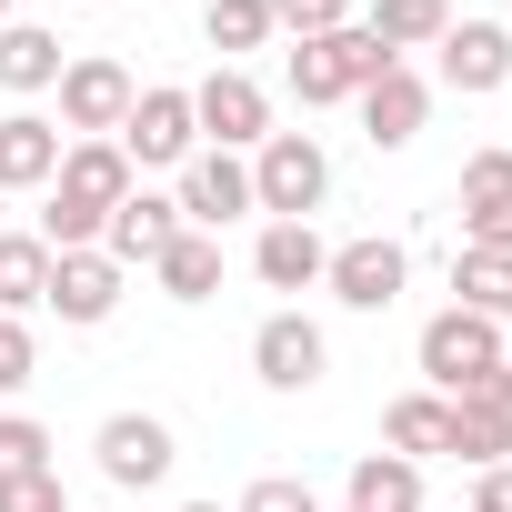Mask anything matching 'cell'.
Returning a JSON list of instances; mask_svg holds the SVG:
<instances>
[{"mask_svg": "<svg viewBox=\"0 0 512 512\" xmlns=\"http://www.w3.org/2000/svg\"><path fill=\"white\" fill-rule=\"evenodd\" d=\"M141 191V171L121 161V141H71L61 171H51V211H41V241L51 251H101V221Z\"/></svg>", "mask_w": 512, "mask_h": 512, "instance_id": "obj_1", "label": "cell"}, {"mask_svg": "<svg viewBox=\"0 0 512 512\" xmlns=\"http://www.w3.org/2000/svg\"><path fill=\"white\" fill-rule=\"evenodd\" d=\"M332 201V151L312 131H272L262 151H251V211H272V221H312Z\"/></svg>", "mask_w": 512, "mask_h": 512, "instance_id": "obj_2", "label": "cell"}, {"mask_svg": "<svg viewBox=\"0 0 512 512\" xmlns=\"http://www.w3.org/2000/svg\"><path fill=\"white\" fill-rule=\"evenodd\" d=\"M392 71V51L362 31V21H342V31H322V41H292V101L302 111H332V101H352L362 81H382Z\"/></svg>", "mask_w": 512, "mask_h": 512, "instance_id": "obj_3", "label": "cell"}, {"mask_svg": "<svg viewBox=\"0 0 512 512\" xmlns=\"http://www.w3.org/2000/svg\"><path fill=\"white\" fill-rule=\"evenodd\" d=\"M51 91H61V131H71V141H111V131L131 121V101H141V81H131L111 51H71Z\"/></svg>", "mask_w": 512, "mask_h": 512, "instance_id": "obj_4", "label": "cell"}, {"mask_svg": "<svg viewBox=\"0 0 512 512\" xmlns=\"http://www.w3.org/2000/svg\"><path fill=\"white\" fill-rule=\"evenodd\" d=\"M412 362H422V382L452 402V392H472L482 372H502V322H482V312H432L422 342H412Z\"/></svg>", "mask_w": 512, "mask_h": 512, "instance_id": "obj_5", "label": "cell"}, {"mask_svg": "<svg viewBox=\"0 0 512 512\" xmlns=\"http://www.w3.org/2000/svg\"><path fill=\"white\" fill-rule=\"evenodd\" d=\"M111 141H121V161H131V171H181V161L201 151V121H191V91H181V81H151V91L131 101V121H121Z\"/></svg>", "mask_w": 512, "mask_h": 512, "instance_id": "obj_6", "label": "cell"}, {"mask_svg": "<svg viewBox=\"0 0 512 512\" xmlns=\"http://www.w3.org/2000/svg\"><path fill=\"white\" fill-rule=\"evenodd\" d=\"M191 121H201V151H262L272 141V91L221 61L211 81H191Z\"/></svg>", "mask_w": 512, "mask_h": 512, "instance_id": "obj_7", "label": "cell"}, {"mask_svg": "<svg viewBox=\"0 0 512 512\" xmlns=\"http://www.w3.org/2000/svg\"><path fill=\"white\" fill-rule=\"evenodd\" d=\"M402 282H412V251H402V241H382V231L342 241L332 262H322V292H332L342 312H392V302H402Z\"/></svg>", "mask_w": 512, "mask_h": 512, "instance_id": "obj_8", "label": "cell"}, {"mask_svg": "<svg viewBox=\"0 0 512 512\" xmlns=\"http://www.w3.org/2000/svg\"><path fill=\"white\" fill-rule=\"evenodd\" d=\"M91 452H101V482H121V492H151V482H171V462H181V442H171L161 412H111V422L91 432Z\"/></svg>", "mask_w": 512, "mask_h": 512, "instance_id": "obj_9", "label": "cell"}, {"mask_svg": "<svg viewBox=\"0 0 512 512\" xmlns=\"http://www.w3.org/2000/svg\"><path fill=\"white\" fill-rule=\"evenodd\" d=\"M251 372H262L272 392H312V382L332 372V342H322V322H312V312H272L262 332H251Z\"/></svg>", "mask_w": 512, "mask_h": 512, "instance_id": "obj_10", "label": "cell"}, {"mask_svg": "<svg viewBox=\"0 0 512 512\" xmlns=\"http://www.w3.org/2000/svg\"><path fill=\"white\" fill-rule=\"evenodd\" d=\"M352 111H362V141H372V151H412V141H422V121H432V91H422V71H412V61H392L382 81H362V91H352Z\"/></svg>", "mask_w": 512, "mask_h": 512, "instance_id": "obj_11", "label": "cell"}, {"mask_svg": "<svg viewBox=\"0 0 512 512\" xmlns=\"http://www.w3.org/2000/svg\"><path fill=\"white\" fill-rule=\"evenodd\" d=\"M171 201H181V221H191V231H231V221L251 211V161H241V151H191Z\"/></svg>", "mask_w": 512, "mask_h": 512, "instance_id": "obj_12", "label": "cell"}, {"mask_svg": "<svg viewBox=\"0 0 512 512\" xmlns=\"http://www.w3.org/2000/svg\"><path fill=\"white\" fill-rule=\"evenodd\" d=\"M121 262H111V251H51V302L41 312H61L71 332H91V322H111L121 312Z\"/></svg>", "mask_w": 512, "mask_h": 512, "instance_id": "obj_13", "label": "cell"}, {"mask_svg": "<svg viewBox=\"0 0 512 512\" xmlns=\"http://www.w3.org/2000/svg\"><path fill=\"white\" fill-rule=\"evenodd\" d=\"M432 51H442V91H462V101H492L512 81V31L502 21H452Z\"/></svg>", "mask_w": 512, "mask_h": 512, "instance_id": "obj_14", "label": "cell"}, {"mask_svg": "<svg viewBox=\"0 0 512 512\" xmlns=\"http://www.w3.org/2000/svg\"><path fill=\"white\" fill-rule=\"evenodd\" d=\"M512 452V372H482L472 392H452V462L492 472Z\"/></svg>", "mask_w": 512, "mask_h": 512, "instance_id": "obj_15", "label": "cell"}, {"mask_svg": "<svg viewBox=\"0 0 512 512\" xmlns=\"http://www.w3.org/2000/svg\"><path fill=\"white\" fill-rule=\"evenodd\" d=\"M462 251H512V151L462 161Z\"/></svg>", "mask_w": 512, "mask_h": 512, "instance_id": "obj_16", "label": "cell"}, {"mask_svg": "<svg viewBox=\"0 0 512 512\" xmlns=\"http://www.w3.org/2000/svg\"><path fill=\"white\" fill-rule=\"evenodd\" d=\"M61 151H71L61 121H41V111H0V191H51Z\"/></svg>", "mask_w": 512, "mask_h": 512, "instance_id": "obj_17", "label": "cell"}, {"mask_svg": "<svg viewBox=\"0 0 512 512\" xmlns=\"http://www.w3.org/2000/svg\"><path fill=\"white\" fill-rule=\"evenodd\" d=\"M171 231H181V201H171V191H131V201L101 221V251L131 272V262H161V251H171Z\"/></svg>", "mask_w": 512, "mask_h": 512, "instance_id": "obj_18", "label": "cell"}, {"mask_svg": "<svg viewBox=\"0 0 512 512\" xmlns=\"http://www.w3.org/2000/svg\"><path fill=\"white\" fill-rule=\"evenodd\" d=\"M322 262H332V241L312 221H262V241H251V272H262L272 292H312Z\"/></svg>", "mask_w": 512, "mask_h": 512, "instance_id": "obj_19", "label": "cell"}, {"mask_svg": "<svg viewBox=\"0 0 512 512\" xmlns=\"http://www.w3.org/2000/svg\"><path fill=\"white\" fill-rule=\"evenodd\" d=\"M51 302V241L41 231H0V322H31Z\"/></svg>", "mask_w": 512, "mask_h": 512, "instance_id": "obj_20", "label": "cell"}, {"mask_svg": "<svg viewBox=\"0 0 512 512\" xmlns=\"http://www.w3.org/2000/svg\"><path fill=\"white\" fill-rule=\"evenodd\" d=\"M151 282L171 292V302H211L221 292V231H171V251H161V262H151Z\"/></svg>", "mask_w": 512, "mask_h": 512, "instance_id": "obj_21", "label": "cell"}, {"mask_svg": "<svg viewBox=\"0 0 512 512\" xmlns=\"http://www.w3.org/2000/svg\"><path fill=\"white\" fill-rule=\"evenodd\" d=\"M382 452H402V462L452 452V402H442V392H402V402L382 412Z\"/></svg>", "mask_w": 512, "mask_h": 512, "instance_id": "obj_22", "label": "cell"}, {"mask_svg": "<svg viewBox=\"0 0 512 512\" xmlns=\"http://www.w3.org/2000/svg\"><path fill=\"white\" fill-rule=\"evenodd\" d=\"M61 61H71V51H61V31H41V21H11V31H0V91L31 101V91L61 81Z\"/></svg>", "mask_w": 512, "mask_h": 512, "instance_id": "obj_23", "label": "cell"}, {"mask_svg": "<svg viewBox=\"0 0 512 512\" xmlns=\"http://www.w3.org/2000/svg\"><path fill=\"white\" fill-rule=\"evenodd\" d=\"M342 512H422V462H402V452H362Z\"/></svg>", "mask_w": 512, "mask_h": 512, "instance_id": "obj_24", "label": "cell"}, {"mask_svg": "<svg viewBox=\"0 0 512 512\" xmlns=\"http://www.w3.org/2000/svg\"><path fill=\"white\" fill-rule=\"evenodd\" d=\"M362 31L402 61V51H432L442 31H452V0H372V11H362Z\"/></svg>", "mask_w": 512, "mask_h": 512, "instance_id": "obj_25", "label": "cell"}, {"mask_svg": "<svg viewBox=\"0 0 512 512\" xmlns=\"http://www.w3.org/2000/svg\"><path fill=\"white\" fill-rule=\"evenodd\" d=\"M452 312L512 322V251H452Z\"/></svg>", "mask_w": 512, "mask_h": 512, "instance_id": "obj_26", "label": "cell"}, {"mask_svg": "<svg viewBox=\"0 0 512 512\" xmlns=\"http://www.w3.org/2000/svg\"><path fill=\"white\" fill-rule=\"evenodd\" d=\"M201 31H211V51H221V61H231V51L282 41V31H272V0H211V11H201Z\"/></svg>", "mask_w": 512, "mask_h": 512, "instance_id": "obj_27", "label": "cell"}, {"mask_svg": "<svg viewBox=\"0 0 512 512\" xmlns=\"http://www.w3.org/2000/svg\"><path fill=\"white\" fill-rule=\"evenodd\" d=\"M0 472H51V432L31 412H0Z\"/></svg>", "mask_w": 512, "mask_h": 512, "instance_id": "obj_28", "label": "cell"}, {"mask_svg": "<svg viewBox=\"0 0 512 512\" xmlns=\"http://www.w3.org/2000/svg\"><path fill=\"white\" fill-rule=\"evenodd\" d=\"M0 512H71L61 472H0Z\"/></svg>", "mask_w": 512, "mask_h": 512, "instance_id": "obj_29", "label": "cell"}, {"mask_svg": "<svg viewBox=\"0 0 512 512\" xmlns=\"http://www.w3.org/2000/svg\"><path fill=\"white\" fill-rule=\"evenodd\" d=\"M342 21H352V0H272V31H292V41H322Z\"/></svg>", "mask_w": 512, "mask_h": 512, "instance_id": "obj_30", "label": "cell"}, {"mask_svg": "<svg viewBox=\"0 0 512 512\" xmlns=\"http://www.w3.org/2000/svg\"><path fill=\"white\" fill-rule=\"evenodd\" d=\"M231 512H322V492H312V482H292V472H262Z\"/></svg>", "mask_w": 512, "mask_h": 512, "instance_id": "obj_31", "label": "cell"}, {"mask_svg": "<svg viewBox=\"0 0 512 512\" xmlns=\"http://www.w3.org/2000/svg\"><path fill=\"white\" fill-rule=\"evenodd\" d=\"M31 372H41V342H31V322H0V402H11Z\"/></svg>", "mask_w": 512, "mask_h": 512, "instance_id": "obj_32", "label": "cell"}, {"mask_svg": "<svg viewBox=\"0 0 512 512\" xmlns=\"http://www.w3.org/2000/svg\"><path fill=\"white\" fill-rule=\"evenodd\" d=\"M472 512H512V462H492V472L472 482Z\"/></svg>", "mask_w": 512, "mask_h": 512, "instance_id": "obj_33", "label": "cell"}, {"mask_svg": "<svg viewBox=\"0 0 512 512\" xmlns=\"http://www.w3.org/2000/svg\"><path fill=\"white\" fill-rule=\"evenodd\" d=\"M502 372H512V322H502Z\"/></svg>", "mask_w": 512, "mask_h": 512, "instance_id": "obj_34", "label": "cell"}, {"mask_svg": "<svg viewBox=\"0 0 512 512\" xmlns=\"http://www.w3.org/2000/svg\"><path fill=\"white\" fill-rule=\"evenodd\" d=\"M181 512H221V502H181Z\"/></svg>", "mask_w": 512, "mask_h": 512, "instance_id": "obj_35", "label": "cell"}, {"mask_svg": "<svg viewBox=\"0 0 512 512\" xmlns=\"http://www.w3.org/2000/svg\"><path fill=\"white\" fill-rule=\"evenodd\" d=\"M0 31H11V0H0Z\"/></svg>", "mask_w": 512, "mask_h": 512, "instance_id": "obj_36", "label": "cell"}, {"mask_svg": "<svg viewBox=\"0 0 512 512\" xmlns=\"http://www.w3.org/2000/svg\"><path fill=\"white\" fill-rule=\"evenodd\" d=\"M111 11H121V0H111Z\"/></svg>", "mask_w": 512, "mask_h": 512, "instance_id": "obj_37", "label": "cell"}]
</instances>
